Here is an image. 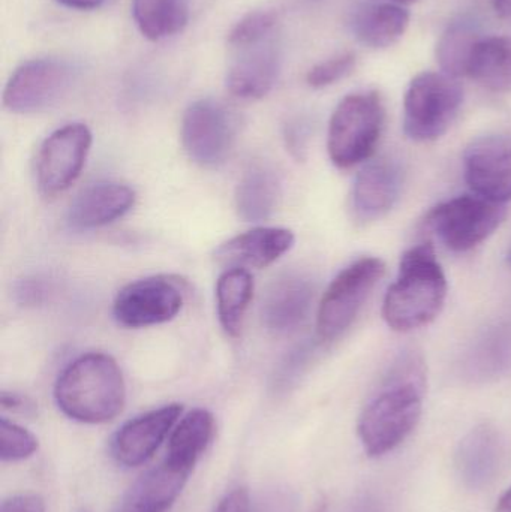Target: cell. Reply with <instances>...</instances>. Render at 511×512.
<instances>
[{"label": "cell", "mask_w": 511, "mask_h": 512, "mask_svg": "<svg viewBox=\"0 0 511 512\" xmlns=\"http://www.w3.org/2000/svg\"><path fill=\"white\" fill-rule=\"evenodd\" d=\"M425 393V360L414 349H405L392 361L360 415V441L369 457L386 456L414 432Z\"/></svg>", "instance_id": "cell-1"}, {"label": "cell", "mask_w": 511, "mask_h": 512, "mask_svg": "<svg viewBox=\"0 0 511 512\" xmlns=\"http://www.w3.org/2000/svg\"><path fill=\"white\" fill-rule=\"evenodd\" d=\"M54 400L66 417L78 423H108L125 406L122 370L110 355H81L60 373L54 385Z\"/></svg>", "instance_id": "cell-2"}, {"label": "cell", "mask_w": 511, "mask_h": 512, "mask_svg": "<svg viewBox=\"0 0 511 512\" xmlns=\"http://www.w3.org/2000/svg\"><path fill=\"white\" fill-rule=\"evenodd\" d=\"M447 298V279L431 245L405 252L398 276L384 297L383 318L399 333L425 327L438 318Z\"/></svg>", "instance_id": "cell-3"}, {"label": "cell", "mask_w": 511, "mask_h": 512, "mask_svg": "<svg viewBox=\"0 0 511 512\" xmlns=\"http://www.w3.org/2000/svg\"><path fill=\"white\" fill-rule=\"evenodd\" d=\"M384 126L380 93L348 95L333 111L327 137L330 159L341 170L368 161L377 149Z\"/></svg>", "instance_id": "cell-4"}, {"label": "cell", "mask_w": 511, "mask_h": 512, "mask_svg": "<svg viewBox=\"0 0 511 512\" xmlns=\"http://www.w3.org/2000/svg\"><path fill=\"white\" fill-rule=\"evenodd\" d=\"M462 101L464 90L458 78L446 72H422L405 93V135L419 143L438 140L455 122Z\"/></svg>", "instance_id": "cell-5"}, {"label": "cell", "mask_w": 511, "mask_h": 512, "mask_svg": "<svg viewBox=\"0 0 511 512\" xmlns=\"http://www.w3.org/2000/svg\"><path fill=\"white\" fill-rule=\"evenodd\" d=\"M506 215V204L477 194L461 195L435 206L426 225L450 251L467 252L488 240Z\"/></svg>", "instance_id": "cell-6"}, {"label": "cell", "mask_w": 511, "mask_h": 512, "mask_svg": "<svg viewBox=\"0 0 511 512\" xmlns=\"http://www.w3.org/2000/svg\"><path fill=\"white\" fill-rule=\"evenodd\" d=\"M384 273L383 259L365 256L332 280L318 307L317 333L323 342L338 339L351 327Z\"/></svg>", "instance_id": "cell-7"}, {"label": "cell", "mask_w": 511, "mask_h": 512, "mask_svg": "<svg viewBox=\"0 0 511 512\" xmlns=\"http://www.w3.org/2000/svg\"><path fill=\"white\" fill-rule=\"evenodd\" d=\"M236 134V117L221 102L201 99L183 114V149L200 167L224 164L233 150Z\"/></svg>", "instance_id": "cell-8"}, {"label": "cell", "mask_w": 511, "mask_h": 512, "mask_svg": "<svg viewBox=\"0 0 511 512\" xmlns=\"http://www.w3.org/2000/svg\"><path fill=\"white\" fill-rule=\"evenodd\" d=\"M92 140L86 125L71 123L54 131L42 143L36 159V180L42 195L62 194L80 177Z\"/></svg>", "instance_id": "cell-9"}, {"label": "cell", "mask_w": 511, "mask_h": 512, "mask_svg": "<svg viewBox=\"0 0 511 512\" xmlns=\"http://www.w3.org/2000/svg\"><path fill=\"white\" fill-rule=\"evenodd\" d=\"M182 289L167 277H147L129 283L117 294L113 315L123 327L165 324L182 310Z\"/></svg>", "instance_id": "cell-10"}, {"label": "cell", "mask_w": 511, "mask_h": 512, "mask_svg": "<svg viewBox=\"0 0 511 512\" xmlns=\"http://www.w3.org/2000/svg\"><path fill=\"white\" fill-rule=\"evenodd\" d=\"M71 78V69L59 60H30L9 78L3 105L12 113H38L65 95Z\"/></svg>", "instance_id": "cell-11"}, {"label": "cell", "mask_w": 511, "mask_h": 512, "mask_svg": "<svg viewBox=\"0 0 511 512\" xmlns=\"http://www.w3.org/2000/svg\"><path fill=\"white\" fill-rule=\"evenodd\" d=\"M464 173L474 194L506 204L511 200V138H477L465 150Z\"/></svg>", "instance_id": "cell-12"}, {"label": "cell", "mask_w": 511, "mask_h": 512, "mask_svg": "<svg viewBox=\"0 0 511 512\" xmlns=\"http://www.w3.org/2000/svg\"><path fill=\"white\" fill-rule=\"evenodd\" d=\"M182 411V405L173 403L129 420L114 435L111 456L125 468L143 465L173 432Z\"/></svg>", "instance_id": "cell-13"}, {"label": "cell", "mask_w": 511, "mask_h": 512, "mask_svg": "<svg viewBox=\"0 0 511 512\" xmlns=\"http://www.w3.org/2000/svg\"><path fill=\"white\" fill-rule=\"evenodd\" d=\"M404 177V167L398 159L383 156L369 161L354 180L356 218L369 222L387 215L401 197Z\"/></svg>", "instance_id": "cell-14"}, {"label": "cell", "mask_w": 511, "mask_h": 512, "mask_svg": "<svg viewBox=\"0 0 511 512\" xmlns=\"http://www.w3.org/2000/svg\"><path fill=\"white\" fill-rule=\"evenodd\" d=\"M314 300V285L300 274L275 279L264 295L261 316L267 330L287 336L302 327Z\"/></svg>", "instance_id": "cell-15"}, {"label": "cell", "mask_w": 511, "mask_h": 512, "mask_svg": "<svg viewBox=\"0 0 511 512\" xmlns=\"http://www.w3.org/2000/svg\"><path fill=\"white\" fill-rule=\"evenodd\" d=\"M506 439L489 424L471 430L459 445L456 465L462 480L474 489L488 486L506 468Z\"/></svg>", "instance_id": "cell-16"}, {"label": "cell", "mask_w": 511, "mask_h": 512, "mask_svg": "<svg viewBox=\"0 0 511 512\" xmlns=\"http://www.w3.org/2000/svg\"><path fill=\"white\" fill-rule=\"evenodd\" d=\"M135 192L116 182L93 183L72 201L68 224L74 230H95L113 224L134 207Z\"/></svg>", "instance_id": "cell-17"}, {"label": "cell", "mask_w": 511, "mask_h": 512, "mask_svg": "<svg viewBox=\"0 0 511 512\" xmlns=\"http://www.w3.org/2000/svg\"><path fill=\"white\" fill-rule=\"evenodd\" d=\"M239 56L230 66L227 87L240 99H260L275 86L279 74V54L270 39L237 48Z\"/></svg>", "instance_id": "cell-18"}, {"label": "cell", "mask_w": 511, "mask_h": 512, "mask_svg": "<svg viewBox=\"0 0 511 512\" xmlns=\"http://www.w3.org/2000/svg\"><path fill=\"white\" fill-rule=\"evenodd\" d=\"M461 375L470 382H489L511 372V322L485 328L462 354Z\"/></svg>", "instance_id": "cell-19"}, {"label": "cell", "mask_w": 511, "mask_h": 512, "mask_svg": "<svg viewBox=\"0 0 511 512\" xmlns=\"http://www.w3.org/2000/svg\"><path fill=\"white\" fill-rule=\"evenodd\" d=\"M296 237L287 228H255L233 237L216 251V259L233 267L264 268L287 254Z\"/></svg>", "instance_id": "cell-20"}, {"label": "cell", "mask_w": 511, "mask_h": 512, "mask_svg": "<svg viewBox=\"0 0 511 512\" xmlns=\"http://www.w3.org/2000/svg\"><path fill=\"white\" fill-rule=\"evenodd\" d=\"M350 24L360 44L383 50L392 47L407 32L410 12L402 3H366L354 11Z\"/></svg>", "instance_id": "cell-21"}, {"label": "cell", "mask_w": 511, "mask_h": 512, "mask_svg": "<svg viewBox=\"0 0 511 512\" xmlns=\"http://www.w3.org/2000/svg\"><path fill=\"white\" fill-rule=\"evenodd\" d=\"M188 478L189 474L162 462L135 481L116 512H165L179 498Z\"/></svg>", "instance_id": "cell-22"}, {"label": "cell", "mask_w": 511, "mask_h": 512, "mask_svg": "<svg viewBox=\"0 0 511 512\" xmlns=\"http://www.w3.org/2000/svg\"><path fill=\"white\" fill-rule=\"evenodd\" d=\"M215 417L207 409H192L171 432L164 462L191 475L215 436Z\"/></svg>", "instance_id": "cell-23"}, {"label": "cell", "mask_w": 511, "mask_h": 512, "mask_svg": "<svg viewBox=\"0 0 511 512\" xmlns=\"http://www.w3.org/2000/svg\"><path fill=\"white\" fill-rule=\"evenodd\" d=\"M281 179L275 168L255 162L236 189V210L246 222H261L275 213L281 200Z\"/></svg>", "instance_id": "cell-24"}, {"label": "cell", "mask_w": 511, "mask_h": 512, "mask_svg": "<svg viewBox=\"0 0 511 512\" xmlns=\"http://www.w3.org/2000/svg\"><path fill=\"white\" fill-rule=\"evenodd\" d=\"M467 75L491 92H511V36L480 38L471 53Z\"/></svg>", "instance_id": "cell-25"}, {"label": "cell", "mask_w": 511, "mask_h": 512, "mask_svg": "<svg viewBox=\"0 0 511 512\" xmlns=\"http://www.w3.org/2000/svg\"><path fill=\"white\" fill-rule=\"evenodd\" d=\"M254 295V277L246 268L231 267L216 283V309L225 333L237 337L242 331L246 310Z\"/></svg>", "instance_id": "cell-26"}, {"label": "cell", "mask_w": 511, "mask_h": 512, "mask_svg": "<svg viewBox=\"0 0 511 512\" xmlns=\"http://www.w3.org/2000/svg\"><path fill=\"white\" fill-rule=\"evenodd\" d=\"M132 15L146 38L159 41L186 26L189 0H132Z\"/></svg>", "instance_id": "cell-27"}, {"label": "cell", "mask_w": 511, "mask_h": 512, "mask_svg": "<svg viewBox=\"0 0 511 512\" xmlns=\"http://www.w3.org/2000/svg\"><path fill=\"white\" fill-rule=\"evenodd\" d=\"M479 39L473 24L467 21L447 27L437 45V60L443 72L455 78L467 75L468 62Z\"/></svg>", "instance_id": "cell-28"}, {"label": "cell", "mask_w": 511, "mask_h": 512, "mask_svg": "<svg viewBox=\"0 0 511 512\" xmlns=\"http://www.w3.org/2000/svg\"><path fill=\"white\" fill-rule=\"evenodd\" d=\"M38 451V439L35 435L2 418L0 420V459L6 462H21L29 459Z\"/></svg>", "instance_id": "cell-29"}, {"label": "cell", "mask_w": 511, "mask_h": 512, "mask_svg": "<svg viewBox=\"0 0 511 512\" xmlns=\"http://www.w3.org/2000/svg\"><path fill=\"white\" fill-rule=\"evenodd\" d=\"M276 26V17L272 12L257 11L243 17L228 35L231 47L243 48L260 44L272 35Z\"/></svg>", "instance_id": "cell-30"}, {"label": "cell", "mask_w": 511, "mask_h": 512, "mask_svg": "<svg viewBox=\"0 0 511 512\" xmlns=\"http://www.w3.org/2000/svg\"><path fill=\"white\" fill-rule=\"evenodd\" d=\"M356 54L342 53L326 62L318 63L311 71L308 72L309 86L315 89H323V87L332 86L338 81L344 80L356 69Z\"/></svg>", "instance_id": "cell-31"}, {"label": "cell", "mask_w": 511, "mask_h": 512, "mask_svg": "<svg viewBox=\"0 0 511 512\" xmlns=\"http://www.w3.org/2000/svg\"><path fill=\"white\" fill-rule=\"evenodd\" d=\"M312 355H314L312 345H302L294 349L279 367L278 375L275 376V390L282 391L291 387L308 366Z\"/></svg>", "instance_id": "cell-32"}, {"label": "cell", "mask_w": 511, "mask_h": 512, "mask_svg": "<svg viewBox=\"0 0 511 512\" xmlns=\"http://www.w3.org/2000/svg\"><path fill=\"white\" fill-rule=\"evenodd\" d=\"M296 510V499L290 490L278 489L261 499L257 507L252 508L251 512H294Z\"/></svg>", "instance_id": "cell-33"}, {"label": "cell", "mask_w": 511, "mask_h": 512, "mask_svg": "<svg viewBox=\"0 0 511 512\" xmlns=\"http://www.w3.org/2000/svg\"><path fill=\"white\" fill-rule=\"evenodd\" d=\"M0 512H45V502L38 495H17L5 499Z\"/></svg>", "instance_id": "cell-34"}, {"label": "cell", "mask_w": 511, "mask_h": 512, "mask_svg": "<svg viewBox=\"0 0 511 512\" xmlns=\"http://www.w3.org/2000/svg\"><path fill=\"white\" fill-rule=\"evenodd\" d=\"M213 512H251V498L245 487H237L224 496Z\"/></svg>", "instance_id": "cell-35"}, {"label": "cell", "mask_w": 511, "mask_h": 512, "mask_svg": "<svg viewBox=\"0 0 511 512\" xmlns=\"http://www.w3.org/2000/svg\"><path fill=\"white\" fill-rule=\"evenodd\" d=\"M17 297L20 303L24 304H36L41 303L42 298L45 297L44 283L38 279H27L23 280L20 285L17 286Z\"/></svg>", "instance_id": "cell-36"}, {"label": "cell", "mask_w": 511, "mask_h": 512, "mask_svg": "<svg viewBox=\"0 0 511 512\" xmlns=\"http://www.w3.org/2000/svg\"><path fill=\"white\" fill-rule=\"evenodd\" d=\"M2 408L9 409V411L26 412L32 408L29 400L23 399L18 394L2 393Z\"/></svg>", "instance_id": "cell-37"}, {"label": "cell", "mask_w": 511, "mask_h": 512, "mask_svg": "<svg viewBox=\"0 0 511 512\" xmlns=\"http://www.w3.org/2000/svg\"><path fill=\"white\" fill-rule=\"evenodd\" d=\"M62 5L68 6L72 9H81V11H87V9H95L104 3V0H57Z\"/></svg>", "instance_id": "cell-38"}, {"label": "cell", "mask_w": 511, "mask_h": 512, "mask_svg": "<svg viewBox=\"0 0 511 512\" xmlns=\"http://www.w3.org/2000/svg\"><path fill=\"white\" fill-rule=\"evenodd\" d=\"M495 11L503 20L511 21V0H495Z\"/></svg>", "instance_id": "cell-39"}, {"label": "cell", "mask_w": 511, "mask_h": 512, "mask_svg": "<svg viewBox=\"0 0 511 512\" xmlns=\"http://www.w3.org/2000/svg\"><path fill=\"white\" fill-rule=\"evenodd\" d=\"M497 512H511V487L498 501Z\"/></svg>", "instance_id": "cell-40"}, {"label": "cell", "mask_w": 511, "mask_h": 512, "mask_svg": "<svg viewBox=\"0 0 511 512\" xmlns=\"http://www.w3.org/2000/svg\"><path fill=\"white\" fill-rule=\"evenodd\" d=\"M390 2L402 3L404 5V3L416 2V0H390Z\"/></svg>", "instance_id": "cell-41"}]
</instances>
